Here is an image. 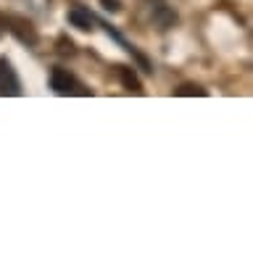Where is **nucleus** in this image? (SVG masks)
Masks as SVG:
<instances>
[{
    "label": "nucleus",
    "mask_w": 253,
    "mask_h": 253,
    "mask_svg": "<svg viewBox=\"0 0 253 253\" xmlns=\"http://www.w3.org/2000/svg\"><path fill=\"white\" fill-rule=\"evenodd\" d=\"M119 74H122V82H124V87H129V90L140 92V82H137V77H134L129 69H126V66H122V69H119Z\"/></svg>",
    "instance_id": "39448f33"
},
{
    "label": "nucleus",
    "mask_w": 253,
    "mask_h": 253,
    "mask_svg": "<svg viewBox=\"0 0 253 253\" xmlns=\"http://www.w3.org/2000/svg\"><path fill=\"white\" fill-rule=\"evenodd\" d=\"M61 53L63 55H66V53L71 55V53H74V42H71V40H69V42H66V40H61Z\"/></svg>",
    "instance_id": "6e6552de"
},
{
    "label": "nucleus",
    "mask_w": 253,
    "mask_h": 253,
    "mask_svg": "<svg viewBox=\"0 0 253 253\" xmlns=\"http://www.w3.org/2000/svg\"><path fill=\"white\" fill-rule=\"evenodd\" d=\"M150 3V19L158 29H169L174 27V21H177V13L171 11L169 5L164 3V0H148Z\"/></svg>",
    "instance_id": "7ed1b4c3"
},
{
    "label": "nucleus",
    "mask_w": 253,
    "mask_h": 253,
    "mask_svg": "<svg viewBox=\"0 0 253 253\" xmlns=\"http://www.w3.org/2000/svg\"><path fill=\"white\" fill-rule=\"evenodd\" d=\"M0 95H21V82L16 77V71L11 66V61L0 58Z\"/></svg>",
    "instance_id": "f257e3e1"
},
{
    "label": "nucleus",
    "mask_w": 253,
    "mask_h": 253,
    "mask_svg": "<svg viewBox=\"0 0 253 253\" xmlns=\"http://www.w3.org/2000/svg\"><path fill=\"white\" fill-rule=\"evenodd\" d=\"M177 95H179V98H190V95H201V98H203L206 90H203V87H198V84H182L177 90Z\"/></svg>",
    "instance_id": "423d86ee"
},
{
    "label": "nucleus",
    "mask_w": 253,
    "mask_h": 253,
    "mask_svg": "<svg viewBox=\"0 0 253 253\" xmlns=\"http://www.w3.org/2000/svg\"><path fill=\"white\" fill-rule=\"evenodd\" d=\"M92 13L87 11V8H82V5H74L69 11V24L71 27H77V29H82V32H90L92 29Z\"/></svg>",
    "instance_id": "20e7f679"
},
{
    "label": "nucleus",
    "mask_w": 253,
    "mask_h": 253,
    "mask_svg": "<svg viewBox=\"0 0 253 253\" xmlns=\"http://www.w3.org/2000/svg\"><path fill=\"white\" fill-rule=\"evenodd\" d=\"M103 3V8H106V11H111V13H119L122 11V3H119V0H100Z\"/></svg>",
    "instance_id": "0eeeda50"
},
{
    "label": "nucleus",
    "mask_w": 253,
    "mask_h": 253,
    "mask_svg": "<svg viewBox=\"0 0 253 253\" xmlns=\"http://www.w3.org/2000/svg\"><path fill=\"white\" fill-rule=\"evenodd\" d=\"M50 87L58 95H74V92H82V87L77 84V79L69 74L66 69H53V74H50Z\"/></svg>",
    "instance_id": "f03ea898"
}]
</instances>
